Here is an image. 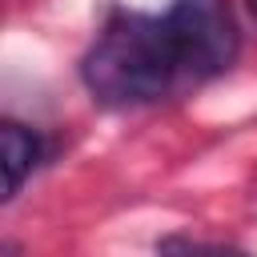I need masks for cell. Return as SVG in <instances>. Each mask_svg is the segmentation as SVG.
Wrapping results in <instances>:
<instances>
[{
  "mask_svg": "<svg viewBox=\"0 0 257 257\" xmlns=\"http://www.w3.org/2000/svg\"><path fill=\"white\" fill-rule=\"evenodd\" d=\"M249 12H253V16H257V0H249Z\"/></svg>",
  "mask_w": 257,
  "mask_h": 257,
  "instance_id": "cell-4",
  "label": "cell"
},
{
  "mask_svg": "<svg viewBox=\"0 0 257 257\" xmlns=\"http://www.w3.org/2000/svg\"><path fill=\"white\" fill-rule=\"evenodd\" d=\"M181 72L185 68L165 16L145 12H116L80 60L84 88L112 108L161 100Z\"/></svg>",
  "mask_w": 257,
  "mask_h": 257,
  "instance_id": "cell-1",
  "label": "cell"
},
{
  "mask_svg": "<svg viewBox=\"0 0 257 257\" xmlns=\"http://www.w3.org/2000/svg\"><path fill=\"white\" fill-rule=\"evenodd\" d=\"M165 24L173 32L181 68L193 80L221 76L241 52V32L225 0H173Z\"/></svg>",
  "mask_w": 257,
  "mask_h": 257,
  "instance_id": "cell-2",
  "label": "cell"
},
{
  "mask_svg": "<svg viewBox=\"0 0 257 257\" xmlns=\"http://www.w3.org/2000/svg\"><path fill=\"white\" fill-rule=\"evenodd\" d=\"M0 145H4V201H12L24 181L40 169L44 161V137L20 120H4L0 124Z\"/></svg>",
  "mask_w": 257,
  "mask_h": 257,
  "instance_id": "cell-3",
  "label": "cell"
}]
</instances>
